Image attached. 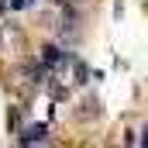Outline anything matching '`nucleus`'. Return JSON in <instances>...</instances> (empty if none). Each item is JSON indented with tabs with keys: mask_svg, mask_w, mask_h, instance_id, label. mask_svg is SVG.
<instances>
[{
	"mask_svg": "<svg viewBox=\"0 0 148 148\" xmlns=\"http://www.w3.org/2000/svg\"><path fill=\"white\" fill-rule=\"evenodd\" d=\"M45 138V127H31L28 134H24V141H41Z\"/></svg>",
	"mask_w": 148,
	"mask_h": 148,
	"instance_id": "1",
	"label": "nucleus"
},
{
	"mask_svg": "<svg viewBox=\"0 0 148 148\" xmlns=\"http://www.w3.org/2000/svg\"><path fill=\"white\" fill-rule=\"evenodd\" d=\"M28 3H31V0H14V7H28Z\"/></svg>",
	"mask_w": 148,
	"mask_h": 148,
	"instance_id": "2",
	"label": "nucleus"
}]
</instances>
